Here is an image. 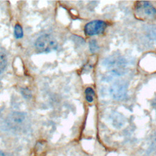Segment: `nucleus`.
I'll return each instance as SVG.
<instances>
[{"instance_id":"nucleus-8","label":"nucleus","mask_w":156,"mask_h":156,"mask_svg":"<svg viewBox=\"0 0 156 156\" xmlns=\"http://www.w3.org/2000/svg\"><path fill=\"white\" fill-rule=\"evenodd\" d=\"M14 35L16 39H19L23 36V30L22 27L19 24H16L14 28Z\"/></svg>"},{"instance_id":"nucleus-7","label":"nucleus","mask_w":156,"mask_h":156,"mask_svg":"<svg viewBox=\"0 0 156 156\" xmlns=\"http://www.w3.org/2000/svg\"><path fill=\"white\" fill-rule=\"evenodd\" d=\"M85 98L88 102H92L94 100V98L95 96L94 91L91 87H87L85 91Z\"/></svg>"},{"instance_id":"nucleus-4","label":"nucleus","mask_w":156,"mask_h":156,"mask_svg":"<svg viewBox=\"0 0 156 156\" xmlns=\"http://www.w3.org/2000/svg\"><path fill=\"white\" fill-rule=\"evenodd\" d=\"M26 119V115L24 113H13L10 115L6 121L5 124L8 129H16L17 127L20 128V126L22 124L24 123Z\"/></svg>"},{"instance_id":"nucleus-1","label":"nucleus","mask_w":156,"mask_h":156,"mask_svg":"<svg viewBox=\"0 0 156 156\" xmlns=\"http://www.w3.org/2000/svg\"><path fill=\"white\" fill-rule=\"evenodd\" d=\"M135 14L140 20H152L156 18V9L149 1H137L135 5Z\"/></svg>"},{"instance_id":"nucleus-13","label":"nucleus","mask_w":156,"mask_h":156,"mask_svg":"<svg viewBox=\"0 0 156 156\" xmlns=\"http://www.w3.org/2000/svg\"><path fill=\"white\" fill-rule=\"evenodd\" d=\"M0 156H5V155L4 154V153L1 151H0Z\"/></svg>"},{"instance_id":"nucleus-10","label":"nucleus","mask_w":156,"mask_h":156,"mask_svg":"<svg viewBox=\"0 0 156 156\" xmlns=\"http://www.w3.org/2000/svg\"><path fill=\"white\" fill-rule=\"evenodd\" d=\"M147 35L151 39L156 40V25L152 26L148 29Z\"/></svg>"},{"instance_id":"nucleus-3","label":"nucleus","mask_w":156,"mask_h":156,"mask_svg":"<svg viewBox=\"0 0 156 156\" xmlns=\"http://www.w3.org/2000/svg\"><path fill=\"white\" fill-rule=\"evenodd\" d=\"M107 27L105 22L102 20H93L88 23L84 27V32L88 36H93L104 32Z\"/></svg>"},{"instance_id":"nucleus-5","label":"nucleus","mask_w":156,"mask_h":156,"mask_svg":"<svg viewBox=\"0 0 156 156\" xmlns=\"http://www.w3.org/2000/svg\"><path fill=\"white\" fill-rule=\"evenodd\" d=\"M126 90V83L123 81H118L112 85L110 92L114 99L116 100H121L125 98Z\"/></svg>"},{"instance_id":"nucleus-2","label":"nucleus","mask_w":156,"mask_h":156,"mask_svg":"<svg viewBox=\"0 0 156 156\" xmlns=\"http://www.w3.org/2000/svg\"><path fill=\"white\" fill-rule=\"evenodd\" d=\"M58 43L55 38L50 34L40 36L35 42L36 50L39 52H49L57 48Z\"/></svg>"},{"instance_id":"nucleus-12","label":"nucleus","mask_w":156,"mask_h":156,"mask_svg":"<svg viewBox=\"0 0 156 156\" xmlns=\"http://www.w3.org/2000/svg\"><path fill=\"white\" fill-rule=\"evenodd\" d=\"M151 105H152V107L156 110V96H155V97L154 98V99H152V102H151Z\"/></svg>"},{"instance_id":"nucleus-9","label":"nucleus","mask_w":156,"mask_h":156,"mask_svg":"<svg viewBox=\"0 0 156 156\" xmlns=\"http://www.w3.org/2000/svg\"><path fill=\"white\" fill-rule=\"evenodd\" d=\"M7 65V58L4 54L0 52V74L4 71Z\"/></svg>"},{"instance_id":"nucleus-11","label":"nucleus","mask_w":156,"mask_h":156,"mask_svg":"<svg viewBox=\"0 0 156 156\" xmlns=\"http://www.w3.org/2000/svg\"><path fill=\"white\" fill-rule=\"evenodd\" d=\"M90 49L92 52H94L98 49V46L96 40H93L90 42Z\"/></svg>"},{"instance_id":"nucleus-6","label":"nucleus","mask_w":156,"mask_h":156,"mask_svg":"<svg viewBox=\"0 0 156 156\" xmlns=\"http://www.w3.org/2000/svg\"><path fill=\"white\" fill-rule=\"evenodd\" d=\"M108 63L110 65V69H112V71L116 73H119L120 72L122 73L124 69V62L120 57L115 56L111 57Z\"/></svg>"}]
</instances>
